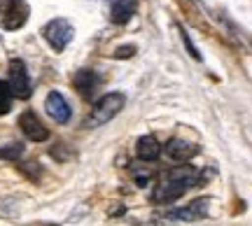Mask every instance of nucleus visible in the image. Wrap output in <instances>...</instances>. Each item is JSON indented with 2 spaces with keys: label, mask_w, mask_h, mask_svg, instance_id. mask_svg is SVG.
I'll list each match as a JSON object with an SVG mask.
<instances>
[{
  "label": "nucleus",
  "mask_w": 252,
  "mask_h": 226,
  "mask_svg": "<svg viewBox=\"0 0 252 226\" xmlns=\"http://www.w3.org/2000/svg\"><path fill=\"white\" fill-rule=\"evenodd\" d=\"M9 91H12V98L19 100H28L33 93V84L28 77V70L21 58H12L9 61Z\"/></svg>",
  "instance_id": "20e7f679"
},
{
  "label": "nucleus",
  "mask_w": 252,
  "mask_h": 226,
  "mask_svg": "<svg viewBox=\"0 0 252 226\" xmlns=\"http://www.w3.org/2000/svg\"><path fill=\"white\" fill-rule=\"evenodd\" d=\"M19 168H21V172H26V175H28V177H31V180H33V182H35V180H40V175H42V168L37 166V161L21 163Z\"/></svg>",
  "instance_id": "dca6fc26"
},
{
  "label": "nucleus",
  "mask_w": 252,
  "mask_h": 226,
  "mask_svg": "<svg viewBox=\"0 0 252 226\" xmlns=\"http://www.w3.org/2000/svg\"><path fill=\"white\" fill-rule=\"evenodd\" d=\"M9 110H12V91H9L7 82L0 80V117L7 114Z\"/></svg>",
  "instance_id": "4468645a"
},
{
  "label": "nucleus",
  "mask_w": 252,
  "mask_h": 226,
  "mask_svg": "<svg viewBox=\"0 0 252 226\" xmlns=\"http://www.w3.org/2000/svg\"><path fill=\"white\" fill-rule=\"evenodd\" d=\"M21 154H24V145L14 142V145L5 147V149H0V159H7V161H17Z\"/></svg>",
  "instance_id": "2eb2a0df"
},
{
  "label": "nucleus",
  "mask_w": 252,
  "mask_h": 226,
  "mask_svg": "<svg viewBox=\"0 0 252 226\" xmlns=\"http://www.w3.org/2000/svg\"><path fill=\"white\" fill-rule=\"evenodd\" d=\"M19 126H21V133L31 142H45V140H49V131H47V126L40 121V117H37L33 110H26L19 117Z\"/></svg>",
  "instance_id": "423d86ee"
},
{
  "label": "nucleus",
  "mask_w": 252,
  "mask_h": 226,
  "mask_svg": "<svg viewBox=\"0 0 252 226\" xmlns=\"http://www.w3.org/2000/svg\"><path fill=\"white\" fill-rule=\"evenodd\" d=\"M135 154H138V159L152 163L161 156V145H159L157 138L143 136V138H138V142H135Z\"/></svg>",
  "instance_id": "f8f14e48"
},
{
  "label": "nucleus",
  "mask_w": 252,
  "mask_h": 226,
  "mask_svg": "<svg viewBox=\"0 0 252 226\" xmlns=\"http://www.w3.org/2000/svg\"><path fill=\"white\" fill-rule=\"evenodd\" d=\"M206 215H208V200L198 198L189 208H180V210L168 212L163 219H168V222H198V219H203Z\"/></svg>",
  "instance_id": "1a4fd4ad"
},
{
  "label": "nucleus",
  "mask_w": 252,
  "mask_h": 226,
  "mask_svg": "<svg viewBox=\"0 0 252 226\" xmlns=\"http://www.w3.org/2000/svg\"><path fill=\"white\" fill-rule=\"evenodd\" d=\"M28 5L24 0H0V26L5 30H17L28 21Z\"/></svg>",
  "instance_id": "39448f33"
},
{
  "label": "nucleus",
  "mask_w": 252,
  "mask_h": 226,
  "mask_svg": "<svg viewBox=\"0 0 252 226\" xmlns=\"http://www.w3.org/2000/svg\"><path fill=\"white\" fill-rule=\"evenodd\" d=\"M166 154L171 156L173 161H189V159H194L198 154V147L194 142H187V140H182V138H173L168 140V145H166Z\"/></svg>",
  "instance_id": "9d476101"
},
{
  "label": "nucleus",
  "mask_w": 252,
  "mask_h": 226,
  "mask_svg": "<svg viewBox=\"0 0 252 226\" xmlns=\"http://www.w3.org/2000/svg\"><path fill=\"white\" fill-rule=\"evenodd\" d=\"M135 54V47L128 45V47H119L117 52H115V58H131Z\"/></svg>",
  "instance_id": "a211bd4d"
},
{
  "label": "nucleus",
  "mask_w": 252,
  "mask_h": 226,
  "mask_svg": "<svg viewBox=\"0 0 252 226\" xmlns=\"http://www.w3.org/2000/svg\"><path fill=\"white\" fill-rule=\"evenodd\" d=\"M124 105H126V96L124 93H119V91H112V93H108V96H103V98L91 108L89 117H87V121H84V126L87 128L105 126L108 121H112V119L124 110Z\"/></svg>",
  "instance_id": "f03ea898"
},
{
  "label": "nucleus",
  "mask_w": 252,
  "mask_h": 226,
  "mask_svg": "<svg viewBox=\"0 0 252 226\" xmlns=\"http://www.w3.org/2000/svg\"><path fill=\"white\" fill-rule=\"evenodd\" d=\"M180 37H182V42H185V47H187V52L191 54V58H194V61H201V54H198V49L194 47V42L189 40V35L185 33V30H182V28H180Z\"/></svg>",
  "instance_id": "f3484780"
},
{
  "label": "nucleus",
  "mask_w": 252,
  "mask_h": 226,
  "mask_svg": "<svg viewBox=\"0 0 252 226\" xmlns=\"http://www.w3.org/2000/svg\"><path fill=\"white\" fill-rule=\"evenodd\" d=\"M98 75L94 73V70H89V68H82V70H77V73L72 75V86L77 89V93H80L82 98L91 100L94 96H96V91H98Z\"/></svg>",
  "instance_id": "0eeeda50"
},
{
  "label": "nucleus",
  "mask_w": 252,
  "mask_h": 226,
  "mask_svg": "<svg viewBox=\"0 0 252 226\" xmlns=\"http://www.w3.org/2000/svg\"><path fill=\"white\" fill-rule=\"evenodd\" d=\"M110 2V19L115 24H128L135 14L138 0H108Z\"/></svg>",
  "instance_id": "9b49d317"
},
{
  "label": "nucleus",
  "mask_w": 252,
  "mask_h": 226,
  "mask_svg": "<svg viewBox=\"0 0 252 226\" xmlns=\"http://www.w3.org/2000/svg\"><path fill=\"white\" fill-rule=\"evenodd\" d=\"M131 175H133V182L138 187H147V182H152L154 177V168L150 166V161L138 159V161L131 163Z\"/></svg>",
  "instance_id": "ddd939ff"
},
{
  "label": "nucleus",
  "mask_w": 252,
  "mask_h": 226,
  "mask_svg": "<svg viewBox=\"0 0 252 226\" xmlns=\"http://www.w3.org/2000/svg\"><path fill=\"white\" fill-rule=\"evenodd\" d=\"M45 108L56 124H68V121H70V105H68V100L63 98L59 91H49V93H47Z\"/></svg>",
  "instance_id": "6e6552de"
},
{
  "label": "nucleus",
  "mask_w": 252,
  "mask_h": 226,
  "mask_svg": "<svg viewBox=\"0 0 252 226\" xmlns=\"http://www.w3.org/2000/svg\"><path fill=\"white\" fill-rule=\"evenodd\" d=\"M42 35H45V40L49 42V47H52L54 52H63L65 47L70 45L72 35H75V26L63 17L52 19V21H47L45 24Z\"/></svg>",
  "instance_id": "7ed1b4c3"
},
{
  "label": "nucleus",
  "mask_w": 252,
  "mask_h": 226,
  "mask_svg": "<svg viewBox=\"0 0 252 226\" xmlns=\"http://www.w3.org/2000/svg\"><path fill=\"white\" fill-rule=\"evenodd\" d=\"M198 184L196 182V168H191L187 161H182L180 166H175L163 175V180L157 184V189L152 194L154 203H173L180 196H185V191L189 187Z\"/></svg>",
  "instance_id": "f257e3e1"
}]
</instances>
